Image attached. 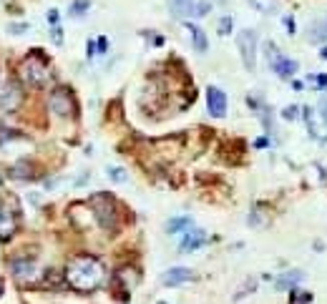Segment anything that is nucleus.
I'll list each match as a JSON object with an SVG mask.
<instances>
[{"label":"nucleus","instance_id":"9","mask_svg":"<svg viewBox=\"0 0 327 304\" xmlns=\"http://www.w3.org/2000/svg\"><path fill=\"white\" fill-rule=\"evenodd\" d=\"M207 241H209V236H207L204 229H187V231H184V239H182V244H179V251H182V254L197 251V249H202Z\"/></svg>","mask_w":327,"mask_h":304},{"label":"nucleus","instance_id":"26","mask_svg":"<svg viewBox=\"0 0 327 304\" xmlns=\"http://www.w3.org/2000/svg\"><path fill=\"white\" fill-rule=\"evenodd\" d=\"M26 31H28L26 23H13V26H8V33H13V36H21V33H26Z\"/></svg>","mask_w":327,"mask_h":304},{"label":"nucleus","instance_id":"27","mask_svg":"<svg viewBox=\"0 0 327 304\" xmlns=\"http://www.w3.org/2000/svg\"><path fill=\"white\" fill-rule=\"evenodd\" d=\"M284 28H287V33H289V36H294L297 23H294V18H292V16H284Z\"/></svg>","mask_w":327,"mask_h":304},{"label":"nucleus","instance_id":"22","mask_svg":"<svg viewBox=\"0 0 327 304\" xmlns=\"http://www.w3.org/2000/svg\"><path fill=\"white\" fill-rule=\"evenodd\" d=\"M13 179H33L31 166H28V164H16V166H13Z\"/></svg>","mask_w":327,"mask_h":304},{"label":"nucleus","instance_id":"3","mask_svg":"<svg viewBox=\"0 0 327 304\" xmlns=\"http://www.w3.org/2000/svg\"><path fill=\"white\" fill-rule=\"evenodd\" d=\"M264 48H267V63H269V68H272L279 78H292V76L297 73L299 63H297L294 58H287L274 43H267Z\"/></svg>","mask_w":327,"mask_h":304},{"label":"nucleus","instance_id":"17","mask_svg":"<svg viewBox=\"0 0 327 304\" xmlns=\"http://www.w3.org/2000/svg\"><path fill=\"white\" fill-rule=\"evenodd\" d=\"M192 226H194V219H192V216H174V219H169L167 231H169V234H179V231H187V229H192Z\"/></svg>","mask_w":327,"mask_h":304},{"label":"nucleus","instance_id":"33","mask_svg":"<svg viewBox=\"0 0 327 304\" xmlns=\"http://www.w3.org/2000/svg\"><path fill=\"white\" fill-rule=\"evenodd\" d=\"M317 86L324 88V86H327V78H324V76H317Z\"/></svg>","mask_w":327,"mask_h":304},{"label":"nucleus","instance_id":"24","mask_svg":"<svg viewBox=\"0 0 327 304\" xmlns=\"http://www.w3.org/2000/svg\"><path fill=\"white\" fill-rule=\"evenodd\" d=\"M232 28H234L232 16H224V18L219 21V36H229V33H232Z\"/></svg>","mask_w":327,"mask_h":304},{"label":"nucleus","instance_id":"31","mask_svg":"<svg viewBox=\"0 0 327 304\" xmlns=\"http://www.w3.org/2000/svg\"><path fill=\"white\" fill-rule=\"evenodd\" d=\"M96 46H98V53H106V48H108V41H106V38H98V41H96Z\"/></svg>","mask_w":327,"mask_h":304},{"label":"nucleus","instance_id":"18","mask_svg":"<svg viewBox=\"0 0 327 304\" xmlns=\"http://www.w3.org/2000/svg\"><path fill=\"white\" fill-rule=\"evenodd\" d=\"M88 8H91V0H73L71 3V18H83Z\"/></svg>","mask_w":327,"mask_h":304},{"label":"nucleus","instance_id":"14","mask_svg":"<svg viewBox=\"0 0 327 304\" xmlns=\"http://www.w3.org/2000/svg\"><path fill=\"white\" fill-rule=\"evenodd\" d=\"M187 31H189V36H192L194 51L204 56V53L209 51V41H207V33H204V28H199V26H194V23H187Z\"/></svg>","mask_w":327,"mask_h":304},{"label":"nucleus","instance_id":"25","mask_svg":"<svg viewBox=\"0 0 327 304\" xmlns=\"http://www.w3.org/2000/svg\"><path fill=\"white\" fill-rule=\"evenodd\" d=\"M299 106H287L284 111H282V118H287V121H297L299 118Z\"/></svg>","mask_w":327,"mask_h":304},{"label":"nucleus","instance_id":"15","mask_svg":"<svg viewBox=\"0 0 327 304\" xmlns=\"http://www.w3.org/2000/svg\"><path fill=\"white\" fill-rule=\"evenodd\" d=\"M304 279V271H287V274H279L277 279H274V289H279V291H287V289H294L299 281Z\"/></svg>","mask_w":327,"mask_h":304},{"label":"nucleus","instance_id":"12","mask_svg":"<svg viewBox=\"0 0 327 304\" xmlns=\"http://www.w3.org/2000/svg\"><path fill=\"white\" fill-rule=\"evenodd\" d=\"M307 41L309 43H324L327 41V13L319 16V18H314V21H309V26H307Z\"/></svg>","mask_w":327,"mask_h":304},{"label":"nucleus","instance_id":"16","mask_svg":"<svg viewBox=\"0 0 327 304\" xmlns=\"http://www.w3.org/2000/svg\"><path fill=\"white\" fill-rule=\"evenodd\" d=\"M13 231H16V219H13V214H11L8 209L0 206V239L13 236Z\"/></svg>","mask_w":327,"mask_h":304},{"label":"nucleus","instance_id":"11","mask_svg":"<svg viewBox=\"0 0 327 304\" xmlns=\"http://www.w3.org/2000/svg\"><path fill=\"white\" fill-rule=\"evenodd\" d=\"M11 269H13L16 279H21V281H33V279L38 276L36 261H28V259H16V261L11 264Z\"/></svg>","mask_w":327,"mask_h":304},{"label":"nucleus","instance_id":"29","mask_svg":"<svg viewBox=\"0 0 327 304\" xmlns=\"http://www.w3.org/2000/svg\"><path fill=\"white\" fill-rule=\"evenodd\" d=\"M16 133H11V128H3V126H0V143H3V141H11Z\"/></svg>","mask_w":327,"mask_h":304},{"label":"nucleus","instance_id":"4","mask_svg":"<svg viewBox=\"0 0 327 304\" xmlns=\"http://www.w3.org/2000/svg\"><path fill=\"white\" fill-rule=\"evenodd\" d=\"M21 76L28 86H43L48 81V63L38 53H33L21 63Z\"/></svg>","mask_w":327,"mask_h":304},{"label":"nucleus","instance_id":"20","mask_svg":"<svg viewBox=\"0 0 327 304\" xmlns=\"http://www.w3.org/2000/svg\"><path fill=\"white\" fill-rule=\"evenodd\" d=\"M108 179H111L113 184H126V181H128V174H126L121 166H111V169H108Z\"/></svg>","mask_w":327,"mask_h":304},{"label":"nucleus","instance_id":"2","mask_svg":"<svg viewBox=\"0 0 327 304\" xmlns=\"http://www.w3.org/2000/svg\"><path fill=\"white\" fill-rule=\"evenodd\" d=\"M91 209H93V216L96 221L103 226V229H116V204L108 194H96L91 196Z\"/></svg>","mask_w":327,"mask_h":304},{"label":"nucleus","instance_id":"10","mask_svg":"<svg viewBox=\"0 0 327 304\" xmlns=\"http://www.w3.org/2000/svg\"><path fill=\"white\" fill-rule=\"evenodd\" d=\"M192 279H194V271L187 269V266H174L169 271H164V276H161V281L167 286H179V284H187Z\"/></svg>","mask_w":327,"mask_h":304},{"label":"nucleus","instance_id":"34","mask_svg":"<svg viewBox=\"0 0 327 304\" xmlns=\"http://www.w3.org/2000/svg\"><path fill=\"white\" fill-rule=\"evenodd\" d=\"M319 56H322V58L327 61V48H322V53H319Z\"/></svg>","mask_w":327,"mask_h":304},{"label":"nucleus","instance_id":"5","mask_svg":"<svg viewBox=\"0 0 327 304\" xmlns=\"http://www.w3.org/2000/svg\"><path fill=\"white\" fill-rule=\"evenodd\" d=\"M237 48H239V56H242V63L247 71H254L257 68V31L252 28H244L237 33Z\"/></svg>","mask_w":327,"mask_h":304},{"label":"nucleus","instance_id":"30","mask_svg":"<svg viewBox=\"0 0 327 304\" xmlns=\"http://www.w3.org/2000/svg\"><path fill=\"white\" fill-rule=\"evenodd\" d=\"M207 13H209V3H199V6H197V16L202 18V16H207Z\"/></svg>","mask_w":327,"mask_h":304},{"label":"nucleus","instance_id":"32","mask_svg":"<svg viewBox=\"0 0 327 304\" xmlns=\"http://www.w3.org/2000/svg\"><path fill=\"white\" fill-rule=\"evenodd\" d=\"M48 21H51L53 26H58V11H51V13H48Z\"/></svg>","mask_w":327,"mask_h":304},{"label":"nucleus","instance_id":"23","mask_svg":"<svg viewBox=\"0 0 327 304\" xmlns=\"http://www.w3.org/2000/svg\"><path fill=\"white\" fill-rule=\"evenodd\" d=\"M314 111H317L319 121L327 126V93H322V96H319V101H317V108H314Z\"/></svg>","mask_w":327,"mask_h":304},{"label":"nucleus","instance_id":"13","mask_svg":"<svg viewBox=\"0 0 327 304\" xmlns=\"http://www.w3.org/2000/svg\"><path fill=\"white\" fill-rule=\"evenodd\" d=\"M169 11H172L174 18L187 21L189 16L197 13V3H194V0H169Z\"/></svg>","mask_w":327,"mask_h":304},{"label":"nucleus","instance_id":"7","mask_svg":"<svg viewBox=\"0 0 327 304\" xmlns=\"http://www.w3.org/2000/svg\"><path fill=\"white\" fill-rule=\"evenodd\" d=\"M227 106H229L227 93L219 86H209L207 88V108H209V113L214 118H224L227 116Z\"/></svg>","mask_w":327,"mask_h":304},{"label":"nucleus","instance_id":"1","mask_svg":"<svg viewBox=\"0 0 327 304\" xmlns=\"http://www.w3.org/2000/svg\"><path fill=\"white\" fill-rule=\"evenodd\" d=\"M106 279V269L96 256H73L66 266V281L76 289V291H93L103 284Z\"/></svg>","mask_w":327,"mask_h":304},{"label":"nucleus","instance_id":"19","mask_svg":"<svg viewBox=\"0 0 327 304\" xmlns=\"http://www.w3.org/2000/svg\"><path fill=\"white\" fill-rule=\"evenodd\" d=\"M118 279L126 284V289H133L136 281H138V274H136V269H121V271H118Z\"/></svg>","mask_w":327,"mask_h":304},{"label":"nucleus","instance_id":"6","mask_svg":"<svg viewBox=\"0 0 327 304\" xmlns=\"http://www.w3.org/2000/svg\"><path fill=\"white\" fill-rule=\"evenodd\" d=\"M23 103V91L18 86V81H8L0 91V111L3 113H13L18 106Z\"/></svg>","mask_w":327,"mask_h":304},{"label":"nucleus","instance_id":"36","mask_svg":"<svg viewBox=\"0 0 327 304\" xmlns=\"http://www.w3.org/2000/svg\"><path fill=\"white\" fill-rule=\"evenodd\" d=\"M0 291H3V286H0Z\"/></svg>","mask_w":327,"mask_h":304},{"label":"nucleus","instance_id":"8","mask_svg":"<svg viewBox=\"0 0 327 304\" xmlns=\"http://www.w3.org/2000/svg\"><path fill=\"white\" fill-rule=\"evenodd\" d=\"M48 103H51V108H53L58 116H73V111H76L73 96H71L66 88H56V91L51 93Z\"/></svg>","mask_w":327,"mask_h":304},{"label":"nucleus","instance_id":"21","mask_svg":"<svg viewBox=\"0 0 327 304\" xmlns=\"http://www.w3.org/2000/svg\"><path fill=\"white\" fill-rule=\"evenodd\" d=\"M289 301H292V304H307V301H312V294H307V291H302V289H292Z\"/></svg>","mask_w":327,"mask_h":304},{"label":"nucleus","instance_id":"35","mask_svg":"<svg viewBox=\"0 0 327 304\" xmlns=\"http://www.w3.org/2000/svg\"><path fill=\"white\" fill-rule=\"evenodd\" d=\"M0 181H3V174H0Z\"/></svg>","mask_w":327,"mask_h":304},{"label":"nucleus","instance_id":"28","mask_svg":"<svg viewBox=\"0 0 327 304\" xmlns=\"http://www.w3.org/2000/svg\"><path fill=\"white\" fill-rule=\"evenodd\" d=\"M51 38H53V43H56V46H61V43H63V33H61V26H53V31H51Z\"/></svg>","mask_w":327,"mask_h":304}]
</instances>
